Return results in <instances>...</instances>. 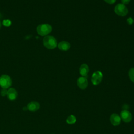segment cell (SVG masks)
I'll use <instances>...</instances> for the list:
<instances>
[{
	"instance_id": "4fadbf2b",
	"label": "cell",
	"mask_w": 134,
	"mask_h": 134,
	"mask_svg": "<svg viewBox=\"0 0 134 134\" xmlns=\"http://www.w3.org/2000/svg\"><path fill=\"white\" fill-rule=\"evenodd\" d=\"M76 119L74 115H70L66 119V122L69 124H73L76 122Z\"/></svg>"
},
{
	"instance_id": "e0dca14e",
	"label": "cell",
	"mask_w": 134,
	"mask_h": 134,
	"mask_svg": "<svg viewBox=\"0 0 134 134\" xmlns=\"http://www.w3.org/2000/svg\"><path fill=\"white\" fill-rule=\"evenodd\" d=\"M127 23H128V24L129 25H132V24L133 23V22H134L133 19L131 17H129V18L127 19Z\"/></svg>"
},
{
	"instance_id": "d6986e66",
	"label": "cell",
	"mask_w": 134,
	"mask_h": 134,
	"mask_svg": "<svg viewBox=\"0 0 134 134\" xmlns=\"http://www.w3.org/2000/svg\"><path fill=\"white\" fill-rule=\"evenodd\" d=\"M121 1L122 4L125 5V4H128L130 2V0H121Z\"/></svg>"
},
{
	"instance_id": "ac0fdd59",
	"label": "cell",
	"mask_w": 134,
	"mask_h": 134,
	"mask_svg": "<svg viewBox=\"0 0 134 134\" xmlns=\"http://www.w3.org/2000/svg\"><path fill=\"white\" fill-rule=\"evenodd\" d=\"M106 3L109 4H114L116 0H104Z\"/></svg>"
},
{
	"instance_id": "6da1fadb",
	"label": "cell",
	"mask_w": 134,
	"mask_h": 134,
	"mask_svg": "<svg viewBox=\"0 0 134 134\" xmlns=\"http://www.w3.org/2000/svg\"><path fill=\"white\" fill-rule=\"evenodd\" d=\"M43 43L44 46L49 49H53L57 45L55 38L52 36H45L43 39Z\"/></svg>"
},
{
	"instance_id": "52a82bcc",
	"label": "cell",
	"mask_w": 134,
	"mask_h": 134,
	"mask_svg": "<svg viewBox=\"0 0 134 134\" xmlns=\"http://www.w3.org/2000/svg\"><path fill=\"white\" fill-rule=\"evenodd\" d=\"M77 85L81 89L86 88L88 85V81L85 77H80L77 80Z\"/></svg>"
},
{
	"instance_id": "30bf717a",
	"label": "cell",
	"mask_w": 134,
	"mask_h": 134,
	"mask_svg": "<svg viewBox=\"0 0 134 134\" xmlns=\"http://www.w3.org/2000/svg\"><path fill=\"white\" fill-rule=\"evenodd\" d=\"M40 105L39 103L35 101H32L28 104L27 108L31 111H36L39 109Z\"/></svg>"
},
{
	"instance_id": "5b68a950",
	"label": "cell",
	"mask_w": 134,
	"mask_h": 134,
	"mask_svg": "<svg viewBox=\"0 0 134 134\" xmlns=\"http://www.w3.org/2000/svg\"><path fill=\"white\" fill-rule=\"evenodd\" d=\"M103 79V74L100 71L95 72L92 76L91 81L93 85H96L99 84Z\"/></svg>"
},
{
	"instance_id": "2e32d148",
	"label": "cell",
	"mask_w": 134,
	"mask_h": 134,
	"mask_svg": "<svg viewBox=\"0 0 134 134\" xmlns=\"http://www.w3.org/2000/svg\"><path fill=\"white\" fill-rule=\"evenodd\" d=\"M7 90L6 89L3 88L1 91V94L2 96H5L7 95Z\"/></svg>"
},
{
	"instance_id": "ba28073f",
	"label": "cell",
	"mask_w": 134,
	"mask_h": 134,
	"mask_svg": "<svg viewBox=\"0 0 134 134\" xmlns=\"http://www.w3.org/2000/svg\"><path fill=\"white\" fill-rule=\"evenodd\" d=\"M110 121L113 125L118 126L120 123L121 118L118 114L114 113L110 117Z\"/></svg>"
},
{
	"instance_id": "7a4b0ae2",
	"label": "cell",
	"mask_w": 134,
	"mask_h": 134,
	"mask_svg": "<svg viewBox=\"0 0 134 134\" xmlns=\"http://www.w3.org/2000/svg\"><path fill=\"white\" fill-rule=\"evenodd\" d=\"M52 31V27L49 24H42L37 27V33L42 36H46Z\"/></svg>"
},
{
	"instance_id": "44dd1931",
	"label": "cell",
	"mask_w": 134,
	"mask_h": 134,
	"mask_svg": "<svg viewBox=\"0 0 134 134\" xmlns=\"http://www.w3.org/2000/svg\"><path fill=\"white\" fill-rule=\"evenodd\" d=\"M0 16H1V14H0Z\"/></svg>"
},
{
	"instance_id": "8992f818",
	"label": "cell",
	"mask_w": 134,
	"mask_h": 134,
	"mask_svg": "<svg viewBox=\"0 0 134 134\" xmlns=\"http://www.w3.org/2000/svg\"><path fill=\"white\" fill-rule=\"evenodd\" d=\"M120 118L124 122H129L132 119V115L129 111L124 110L120 113Z\"/></svg>"
},
{
	"instance_id": "9a60e30c",
	"label": "cell",
	"mask_w": 134,
	"mask_h": 134,
	"mask_svg": "<svg viewBox=\"0 0 134 134\" xmlns=\"http://www.w3.org/2000/svg\"><path fill=\"white\" fill-rule=\"evenodd\" d=\"M3 25H4V26L8 27V26H9L10 25V24H11V21H10L9 20H8V19H7V20H4L3 21Z\"/></svg>"
},
{
	"instance_id": "277c9868",
	"label": "cell",
	"mask_w": 134,
	"mask_h": 134,
	"mask_svg": "<svg viewBox=\"0 0 134 134\" xmlns=\"http://www.w3.org/2000/svg\"><path fill=\"white\" fill-rule=\"evenodd\" d=\"M114 11L117 15L120 16H126L128 12L127 7L122 4H117L114 8Z\"/></svg>"
},
{
	"instance_id": "9c48e42d",
	"label": "cell",
	"mask_w": 134,
	"mask_h": 134,
	"mask_svg": "<svg viewBox=\"0 0 134 134\" xmlns=\"http://www.w3.org/2000/svg\"><path fill=\"white\" fill-rule=\"evenodd\" d=\"M7 96L10 100H14L16 99L17 97V91L14 88H10L7 90Z\"/></svg>"
},
{
	"instance_id": "ffe728a7",
	"label": "cell",
	"mask_w": 134,
	"mask_h": 134,
	"mask_svg": "<svg viewBox=\"0 0 134 134\" xmlns=\"http://www.w3.org/2000/svg\"><path fill=\"white\" fill-rule=\"evenodd\" d=\"M1 23L0 22V28H1Z\"/></svg>"
},
{
	"instance_id": "7c38bea8",
	"label": "cell",
	"mask_w": 134,
	"mask_h": 134,
	"mask_svg": "<svg viewBox=\"0 0 134 134\" xmlns=\"http://www.w3.org/2000/svg\"><path fill=\"white\" fill-rule=\"evenodd\" d=\"M89 72V68L86 64H82L79 68L80 74L82 76H86Z\"/></svg>"
},
{
	"instance_id": "5bb4252c",
	"label": "cell",
	"mask_w": 134,
	"mask_h": 134,
	"mask_svg": "<svg viewBox=\"0 0 134 134\" xmlns=\"http://www.w3.org/2000/svg\"><path fill=\"white\" fill-rule=\"evenodd\" d=\"M128 75L130 80L134 82V68H131L128 72Z\"/></svg>"
},
{
	"instance_id": "8fae6325",
	"label": "cell",
	"mask_w": 134,
	"mask_h": 134,
	"mask_svg": "<svg viewBox=\"0 0 134 134\" xmlns=\"http://www.w3.org/2000/svg\"><path fill=\"white\" fill-rule=\"evenodd\" d=\"M58 48L62 51L68 50L70 48V44L69 42L65 41H61L58 44Z\"/></svg>"
},
{
	"instance_id": "3957f363",
	"label": "cell",
	"mask_w": 134,
	"mask_h": 134,
	"mask_svg": "<svg viewBox=\"0 0 134 134\" xmlns=\"http://www.w3.org/2000/svg\"><path fill=\"white\" fill-rule=\"evenodd\" d=\"M12 85V80L7 75H2L0 76V86L2 88L7 89Z\"/></svg>"
}]
</instances>
